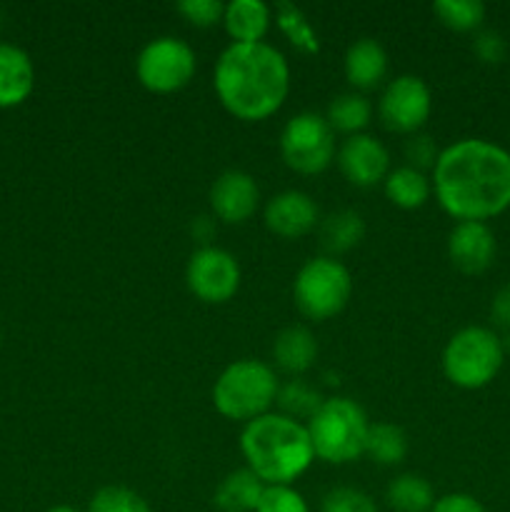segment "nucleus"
I'll return each mask as SVG.
<instances>
[{
    "mask_svg": "<svg viewBox=\"0 0 510 512\" xmlns=\"http://www.w3.org/2000/svg\"><path fill=\"white\" fill-rule=\"evenodd\" d=\"M440 208L458 223H485L510 208V153L483 138L440 150L433 168Z\"/></svg>",
    "mask_w": 510,
    "mask_h": 512,
    "instance_id": "obj_1",
    "label": "nucleus"
},
{
    "mask_svg": "<svg viewBox=\"0 0 510 512\" xmlns=\"http://www.w3.org/2000/svg\"><path fill=\"white\" fill-rule=\"evenodd\" d=\"M220 105L238 120L258 123L283 108L290 90L285 55L270 43H230L213 73Z\"/></svg>",
    "mask_w": 510,
    "mask_h": 512,
    "instance_id": "obj_2",
    "label": "nucleus"
},
{
    "mask_svg": "<svg viewBox=\"0 0 510 512\" xmlns=\"http://www.w3.org/2000/svg\"><path fill=\"white\" fill-rule=\"evenodd\" d=\"M245 468L265 485H293L315 460L305 423L283 413H268L245 423L240 433Z\"/></svg>",
    "mask_w": 510,
    "mask_h": 512,
    "instance_id": "obj_3",
    "label": "nucleus"
},
{
    "mask_svg": "<svg viewBox=\"0 0 510 512\" xmlns=\"http://www.w3.org/2000/svg\"><path fill=\"white\" fill-rule=\"evenodd\" d=\"M313 443L315 458L330 465H345L365 455L368 440V415L355 400L335 395L325 398L315 410L313 418L305 423Z\"/></svg>",
    "mask_w": 510,
    "mask_h": 512,
    "instance_id": "obj_4",
    "label": "nucleus"
},
{
    "mask_svg": "<svg viewBox=\"0 0 510 512\" xmlns=\"http://www.w3.org/2000/svg\"><path fill=\"white\" fill-rule=\"evenodd\" d=\"M280 383L268 363L255 358H243L230 363L218 375L213 385V405L223 418L235 423L268 415L270 405L278 400Z\"/></svg>",
    "mask_w": 510,
    "mask_h": 512,
    "instance_id": "obj_5",
    "label": "nucleus"
},
{
    "mask_svg": "<svg viewBox=\"0 0 510 512\" xmlns=\"http://www.w3.org/2000/svg\"><path fill=\"white\" fill-rule=\"evenodd\" d=\"M505 345L495 330L468 325L448 340L443 350V373L455 388L480 390L498 378Z\"/></svg>",
    "mask_w": 510,
    "mask_h": 512,
    "instance_id": "obj_6",
    "label": "nucleus"
},
{
    "mask_svg": "<svg viewBox=\"0 0 510 512\" xmlns=\"http://www.w3.org/2000/svg\"><path fill=\"white\" fill-rule=\"evenodd\" d=\"M353 295V278L350 270L340 260L323 255L313 258L298 270L293 283L295 308L305 318L323 323V320L335 318L343 313Z\"/></svg>",
    "mask_w": 510,
    "mask_h": 512,
    "instance_id": "obj_7",
    "label": "nucleus"
},
{
    "mask_svg": "<svg viewBox=\"0 0 510 512\" xmlns=\"http://www.w3.org/2000/svg\"><path fill=\"white\" fill-rule=\"evenodd\" d=\"M195 68H198L195 50L173 35H160L150 40L135 60V75L140 85L155 95L183 90L193 80Z\"/></svg>",
    "mask_w": 510,
    "mask_h": 512,
    "instance_id": "obj_8",
    "label": "nucleus"
},
{
    "mask_svg": "<svg viewBox=\"0 0 510 512\" xmlns=\"http://www.w3.org/2000/svg\"><path fill=\"white\" fill-rule=\"evenodd\" d=\"M280 153L285 165L300 175H318L333 163L335 133L325 115L298 113L280 133Z\"/></svg>",
    "mask_w": 510,
    "mask_h": 512,
    "instance_id": "obj_9",
    "label": "nucleus"
},
{
    "mask_svg": "<svg viewBox=\"0 0 510 512\" xmlns=\"http://www.w3.org/2000/svg\"><path fill=\"white\" fill-rule=\"evenodd\" d=\"M185 283L198 300L208 305H223L235 298L240 288V265L233 253L205 245L198 248L185 268Z\"/></svg>",
    "mask_w": 510,
    "mask_h": 512,
    "instance_id": "obj_10",
    "label": "nucleus"
},
{
    "mask_svg": "<svg viewBox=\"0 0 510 512\" xmlns=\"http://www.w3.org/2000/svg\"><path fill=\"white\" fill-rule=\"evenodd\" d=\"M433 110V93L428 83L418 75H398L385 85L378 103L380 123L390 133L415 135L430 118Z\"/></svg>",
    "mask_w": 510,
    "mask_h": 512,
    "instance_id": "obj_11",
    "label": "nucleus"
},
{
    "mask_svg": "<svg viewBox=\"0 0 510 512\" xmlns=\"http://www.w3.org/2000/svg\"><path fill=\"white\" fill-rule=\"evenodd\" d=\"M338 168L355 188H375L388 178L390 155L385 145L373 135H350L338 150Z\"/></svg>",
    "mask_w": 510,
    "mask_h": 512,
    "instance_id": "obj_12",
    "label": "nucleus"
},
{
    "mask_svg": "<svg viewBox=\"0 0 510 512\" xmlns=\"http://www.w3.org/2000/svg\"><path fill=\"white\" fill-rule=\"evenodd\" d=\"M258 183L245 170H225L210 188V208L218 220L228 225H243L258 210Z\"/></svg>",
    "mask_w": 510,
    "mask_h": 512,
    "instance_id": "obj_13",
    "label": "nucleus"
},
{
    "mask_svg": "<svg viewBox=\"0 0 510 512\" xmlns=\"http://www.w3.org/2000/svg\"><path fill=\"white\" fill-rule=\"evenodd\" d=\"M263 218L273 235L298 240L318 225V205L303 190H283L268 200Z\"/></svg>",
    "mask_w": 510,
    "mask_h": 512,
    "instance_id": "obj_14",
    "label": "nucleus"
},
{
    "mask_svg": "<svg viewBox=\"0 0 510 512\" xmlns=\"http://www.w3.org/2000/svg\"><path fill=\"white\" fill-rule=\"evenodd\" d=\"M495 235L485 223H455L448 235V258L460 273L480 275L495 260Z\"/></svg>",
    "mask_w": 510,
    "mask_h": 512,
    "instance_id": "obj_15",
    "label": "nucleus"
},
{
    "mask_svg": "<svg viewBox=\"0 0 510 512\" xmlns=\"http://www.w3.org/2000/svg\"><path fill=\"white\" fill-rule=\"evenodd\" d=\"M35 88V68L23 48L0 43V108H18Z\"/></svg>",
    "mask_w": 510,
    "mask_h": 512,
    "instance_id": "obj_16",
    "label": "nucleus"
},
{
    "mask_svg": "<svg viewBox=\"0 0 510 512\" xmlns=\"http://www.w3.org/2000/svg\"><path fill=\"white\" fill-rule=\"evenodd\" d=\"M388 75V53L373 38H360L345 53V80L355 90H375Z\"/></svg>",
    "mask_w": 510,
    "mask_h": 512,
    "instance_id": "obj_17",
    "label": "nucleus"
},
{
    "mask_svg": "<svg viewBox=\"0 0 510 512\" xmlns=\"http://www.w3.org/2000/svg\"><path fill=\"white\" fill-rule=\"evenodd\" d=\"M315 358H318V340L303 325H288L275 335L273 360L283 373L300 378L313 368Z\"/></svg>",
    "mask_w": 510,
    "mask_h": 512,
    "instance_id": "obj_18",
    "label": "nucleus"
},
{
    "mask_svg": "<svg viewBox=\"0 0 510 512\" xmlns=\"http://www.w3.org/2000/svg\"><path fill=\"white\" fill-rule=\"evenodd\" d=\"M273 20V10L263 0H230L225 3L223 25L233 43H263Z\"/></svg>",
    "mask_w": 510,
    "mask_h": 512,
    "instance_id": "obj_19",
    "label": "nucleus"
},
{
    "mask_svg": "<svg viewBox=\"0 0 510 512\" xmlns=\"http://www.w3.org/2000/svg\"><path fill=\"white\" fill-rule=\"evenodd\" d=\"M268 485L248 468L233 470L218 483L213 505L220 512H255Z\"/></svg>",
    "mask_w": 510,
    "mask_h": 512,
    "instance_id": "obj_20",
    "label": "nucleus"
},
{
    "mask_svg": "<svg viewBox=\"0 0 510 512\" xmlns=\"http://www.w3.org/2000/svg\"><path fill=\"white\" fill-rule=\"evenodd\" d=\"M385 198L400 210H418L423 208L433 193V183L425 173L403 165V168L390 170L388 178L383 180Z\"/></svg>",
    "mask_w": 510,
    "mask_h": 512,
    "instance_id": "obj_21",
    "label": "nucleus"
},
{
    "mask_svg": "<svg viewBox=\"0 0 510 512\" xmlns=\"http://www.w3.org/2000/svg\"><path fill=\"white\" fill-rule=\"evenodd\" d=\"M370 118H373V105L363 93H355V90L330 100L328 113H325V120L333 128V133H343L348 138L363 133L370 125Z\"/></svg>",
    "mask_w": 510,
    "mask_h": 512,
    "instance_id": "obj_22",
    "label": "nucleus"
},
{
    "mask_svg": "<svg viewBox=\"0 0 510 512\" xmlns=\"http://www.w3.org/2000/svg\"><path fill=\"white\" fill-rule=\"evenodd\" d=\"M385 500L395 512H430L435 505V490L423 475L403 473L390 480Z\"/></svg>",
    "mask_w": 510,
    "mask_h": 512,
    "instance_id": "obj_23",
    "label": "nucleus"
},
{
    "mask_svg": "<svg viewBox=\"0 0 510 512\" xmlns=\"http://www.w3.org/2000/svg\"><path fill=\"white\" fill-rule=\"evenodd\" d=\"M365 235L363 218L355 210H338L320 223V243L330 255H340L360 245Z\"/></svg>",
    "mask_w": 510,
    "mask_h": 512,
    "instance_id": "obj_24",
    "label": "nucleus"
},
{
    "mask_svg": "<svg viewBox=\"0 0 510 512\" xmlns=\"http://www.w3.org/2000/svg\"><path fill=\"white\" fill-rule=\"evenodd\" d=\"M365 455L373 463L393 468L400 465L408 455V438L403 430L393 423H375L370 425L368 440H365Z\"/></svg>",
    "mask_w": 510,
    "mask_h": 512,
    "instance_id": "obj_25",
    "label": "nucleus"
},
{
    "mask_svg": "<svg viewBox=\"0 0 510 512\" xmlns=\"http://www.w3.org/2000/svg\"><path fill=\"white\" fill-rule=\"evenodd\" d=\"M433 13L445 28L455 33H470L483 25L485 5L480 0H435Z\"/></svg>",
    "mask_w": 510,
    "mask_h": 512,
    "instance_id": "obj_26",
    "label": "nucleus"
},
{
    "mask_svg": "<svg viewBox=\"0 0 510 512\" xmlns=\"http://www.w3.org/2000/svg\"><path fill=\"white\" fill-rule=\"evenodd\" d=\"M275 20H278V28L288 35V40L300 53H318V35H315L310 20L303 15V10L295 8L293 3H278L275 5Z\"/></svg>",
    "mask_w": 510,
    "mask_h": 512,
    "instance_id": "obj_27",
    "label": "nucleus"
},
{
    "mask_svg": "<svg viewBox=\"0 0 510 512\" xmlns=\"http://www.w3.org/2000/svg\"><path fill=\"white\" fill-rule=\"evenodd\" d=\"M323 395L315 388H310L305 380L293 378L288 385L278 390V405L283 408V415L293 420H310L315 410L323 405Z\"/></svg>",
    "mask_w": 510,
    "mask_h": 512,
    "instance_id": "obj_28",
    "label": "nucleus"
},
{
    "mask_svg": "<svg viewBox=\"0 0 510 512\" xmlns=\"http://www.w3.org/2000/svg\"><path fill=\"white\" fill-rule=\"evenodd\" d=\"M88 512H153L148 500L123 485H105L90 498Z\"/></svg>",
    "mask_w": 510,
    "mask_h": 512,
    "instance_id": "obj_29",
    "label": "nucleus"
},
{
    "mask_svg": "<svg viewBox=\"0 0 510 512\" xmlns=\"http://www.w3.org/2000/svg\"><path fill=\"white\" fill-rule=\"evenodd\" d=\"M320 512H378V505L358 488H333L325 493Z\"/></svg>",
    "mask_w": 510,
    "mask_h": 512,
    "instance_id": "obj_30",
    "label": "nucleus"
},
{
    "mask_svg": "<svg viewBox=\"0 0 510 512\" xmlns=\"http://www.w3.org/2000/svg\"><path fill=\"white\" fill-rule=\"evenodd\" d=\"M255 512H310V508L293 485H268Z\"/></svg>",
    "mask_w": 510,
    "mask_h": 512,
    "instance_id": "obj_31",
    "label": "nucleus"
},
{
    "mask_svg": "<svg viewBox=\"0 0 510 512\" xmlns=\"http://www.w3.org/2000/svg\"><path fill=\"white\" fill-rule=\"evenodd\" d=\"M175 10L195 28H213V25L223 23L225 3L220 0H183L175 5Z\"/></svg>",
    "mask_w": 510,
    "mask_h": 512,
    "instance_id": "obj_32",
    "label": "nucleus"
},
{
    "mask_svg": "<svg viewBox=\"0 0 510 512\" xmlns=\"http://www.w3.org/2000/svg\"><path fill=\"white\" fill-rule=\"evenodd\" d=\"M473 50L483 63L488 65H498L503 63L505 55H508V43L500 33L495 30H480L473 40Z\"/></svg>",
    "mask_w": 510,
    "mask_h": 512,
    "instance_id": "obj_33",
    "label": "nucleus"
},
{
    "mask_svg": "<svg viewBox=\"0 0 510 512\" xmlns=\"http://www.w3.org/2000/svg\"><path fill=\"white\" fill-rule=\"evenodd\" d=\"M438 155L440 153L435 150L433 138H428V135L415 133L413 138L408 140V145H405V158H408L410 168L420 170V173H423V168H435Z\"/></svg>",
    "mask_w": 510,
    "mask_h": 512,
    "instance_id": "obj_34",
    "label": "nucleus"
},
{
    "mask_svg": "<svg viewBox=\"0 0 510 512\" xmlns=\"http://www.w3.org/2000/svg\"><path fill=\"white\" fill-rule=\"evenodd\" d=\"M430 512H488L478 498L468 493H448L435 500Z\"/></svg>",
    "mask_w": 510,
    "mask_h": 512,
    "instance_id": "obj_35",
    "label": "nucleus"
},
{
    "mask_svg": "<svg viewBox=\"0 0 510 512\" xmlns=\"http://www.w3.org/2000/svg\"><path fill=\"white\" fill-rule=\"evenodd\" d=\"M490 315H493V320L500 325V328L510 330V283L503 285V288L493 295Z\"/></svg>",
    "mask_w": 510,
    "mask_h": 512,
    "instance_id": "obj_36",
    "label": "nucleus"
},
{
    "mask_svg": "<svg viewBox=\"0 0 510 512\" xmlns=\"http://www.w3.org/2000/svg\"><path fill=\"white\" fill-rule=\"evenodd\" d=\"M45 512H80V510H75L73 505H55V508H50V510H45Z\"/></svg>",
    "mask_w": 510,
    "mask_h": 512,
    "instance_id": "obj_37",
    "label": "nucleus"
}]
</instances>
